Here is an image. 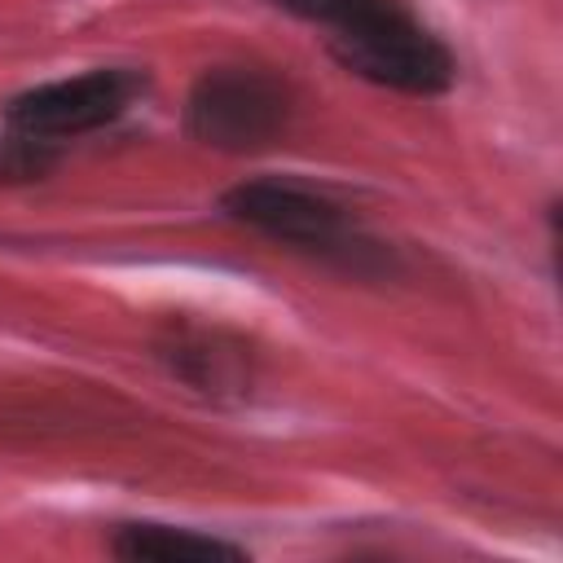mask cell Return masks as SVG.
I'll use <instances>...</instances> for the list:
<instances>
[{"mask_svg": "<svg viewBox=\"0 0 563 563\" xmlns=\"http://www.w3.org/2000/svg\"><path fill=\"white\" fill-rule=\"evenodd\" d=\"M286 119H290L286 84L255 66L207 70L194 84L189 106H185L189 136L211 150H229V154L273 145L286 132Z\"/></svg>", "mask_w": 563, "mask_h": 563, "instance_id": "2", "label": "cell"}, {"mask_svg": "<svg viewBox=\"0 0 563 563\" xmlns=\"http://www.w3.org/2000/svg\"><path fill=\"white\" fill-rule=\"evenodd\" d=\"M325 31L330 53L361 79L435 97L453 84V53L413 18L405 0H268Z\"/></svg>", "mask_w": 563, "mask_h": 563, "instance_id": "1", "label": "cell"}, {"mask_svg": "<svg viewBox=\"0 0 563 563\" xmlns=\"http://www.w3.org/2000/svg\"><path fill=\"white\" fill-rule=\"evenodd\" d=\"M141 84L145 79L136 70H88L75 79L40 84V88L9 101L4 123L22 141L57 145V141H70V136H84V132L114 123L132 106Z\"/></svg>", "mask_w": 563, "mask_h": 563, "instance_id": "4", "label": "cell"}, {"mask_svg": "<svg viewBox=\"0 0 563 563\" xmlns=\"http://www.w3.org/2000/svg\"><path fill=\"white\" fill-rule=\"evenodd\" d=\"M110 550L119 559H154V563H211V559H242V545L167 523H128L114 532Z\"/></svg>", "mask_w": 563, "mask_h": 563, "instance_id": "5", "label": "cell"}, {"mask_svg": "<svg viewBox=\"0 0 563 563\" xmlns=\"http://www.w3.org/2000/svg\"><path fill=\"white\" fill-rule=\"evenodd\" d=\"M224 211L238 224H246L273 242H286V246H299V251H312L325 260L361 264L374 251L369 242H361V233L343 216V207H334L330 198H321L303 185H290V180H246L224 194Z\"/></svg>", "mask_w": 563, "mask_h": 563, "instance_id": "3", "label": "cell"}]
</instances>
